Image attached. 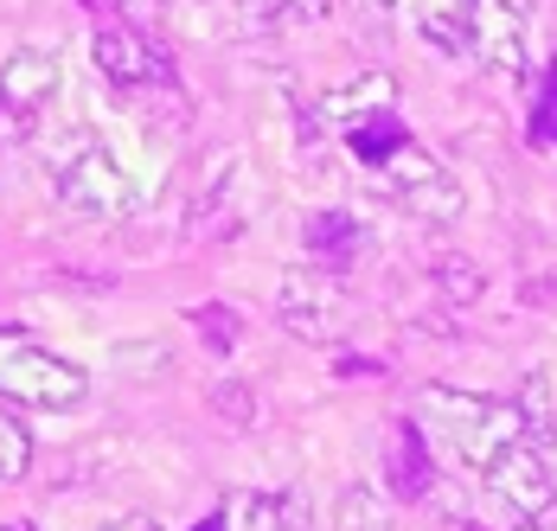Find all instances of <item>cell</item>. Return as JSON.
Returning a JSON list of instances; mask_svg holds the SVG:
<instances>
[{"instance_id":"6da1fadb","label":"cell","mask_w":557,"mask_h":531,"mask_svg":"<svg viewBox=\"0 0 557 531\" xmlns=\"http://www.w3.org/2000/svg\"><path fill=\"white\" fill-rule=\"evenodd\" d=\"M52 166H58V199H64V212L122 218L135 206V180H128L122 160H115L97 135H84V128H64V135H58Z\"/></svg>"},{"instance_id":"7a4b0ae2","label":"cell","mask_w":557,"mask_h":531,"mask_svg":"<svg viewBox=\"0 0 557 531\" xmlns=\"http://www.w3.org/2000/svg\"><path fill=\"white\" fill-rule=\"evenodd\" d=\"M0 397L26 410H77L90 397V372L39 339H0Z\"/></svg>"},{"instance_id":"3957f363","label":"cell","mask_w":557,"mask_h":531,"mask_svg":"<svg viewBox=\"0 0 557 531\" xmlns=\"http://www.w3.org/2000/svg\"><path fill=\"white\" fill-rule=\"evenodd\" d=\"M276 320H282V333H295L308 346H334L339 333L352 326V288L339 282L334 269L301 263L276 282Z\"/></svg>"},{"instance_id":"277c9868","label":"cell","mask_w":557,"mask_h":531,"mask_svg":"<svg viewBox=\"0 0 557 531\" xmlns=\"http://www.w3.org/2000/svg\"><path fill=\"white\" fill-rule=\"evenodd\" d=\"M385 186H391V199H397L410 218H423V224H455V218L468 212L461 180H455L448 166H436V160L423 155L417 141H410V148L385 166Z\"/></svg>"},{"instance_id":"5b68a950","label":"cell","mask_w":557,"mask_h":531,"mask_svg":"<svg viewBox=\"0 0 557 531\" xmlns=\"http://www.w3.org/2000/svg\"><path fill=\"white\" fill-rule=\"evenodd\" d=\"M487 493L500 499L506 513H519V526H532V519H552L557 506V474L552 461H545V448H532V442H519V448H506L500 461L487 468Z\"/></svg>"},{"instance_id":"8992f818","label":"cell","mask_w":557,"mask_h":531,"mask_svg":"<svg viewBox=\"0 0 557 531\" xmlns=\"http://www.w3.org/2000/svg\"><path fill=\"white\" fill-rule=\"evenodd\" d=\"M474 58L500 77H525L532 64V7L525 0H474Z\"/></svg>"},{"instance_id":"52a82bcc","label":"cell","mask_w":557,"mask_h":531,"mask_svg":"<svg viewBox=\"0 0 557 531\" xmlns=\"http://www.w3.org/2000/svg\"><path fill=\"white\" fill-rule=\"evenodd\" d=\"M90 58H97V71L122 84V90H148V84H173V58L141 33V26H103L97 39H90Z\"/></svg>"},{"instance_id":"ba28073f","label":"cell","mask_w":557,"mask_h":531,"mask_svg":"<svg viewBox=\"0 0 557 531\" xmlns=\"http://www.w3.org/2000/svg\"><path fill=\"white\" fill-rule=\"evenodd\" d=\"M487 410H494V397H474V391H455V384H423L417 391V429L436 435L448 455H468L474 448Z\"/></svg>"},{"instance_id":"9c48e42d","label":"cell","mask_w":557,"mask_h":531,"mask_svg":"<svg viewBox=\"0 0 557 531\" xmlns=\"http://www.w3.org/2000/svg\"><path fill=\"white\" fill-rule=\"evenodd\" d=\"M58 84H64V58L52 46H20V52L0 64V103L20 109V115L46 109L58 97Z\"/></svg>"},{"instance_id":"30bf717a","label":"cell","mask_w":557,"mask_h":531,"mask_svg":"<svg viewBox=\"0 0 557 531\" xmlns=\"http://www.w3.org/2000/svg\"><path fill=\"white\" fill-rule=\"evenodd\" d=\"M436 480V455H430V435L417 423H391V448H385V493L397 506H417Z\"/></svg>"},{"instance_id":"8fae6325","label":"cell","mask_w":557,"mask_h":531,"mask_svg":"<svg viewBox=\"0 0 557 531\" xmlns=\"http://www.w3.org/2000/svg\"><path fill=\"white\" fill-rule=\"evenodd\" d=\"M231 531H308V506L301 493H263V486H237L219 499Z\"/></svg>"},{"instance_id":"7c38bea8","label":"cell","mask_w":557,"mask_h":531,"mask_svg":"<svg viewBox=\"0 0 557 531\" xmlns=\"http://www.w3.org/2000/svg\"><path fill=\"white\" fill-rule=\"evenodd\" d=\"M391 97H397V84H391L385 71H366V77H352V84H339L321 97V122L339 128V135H352L359 122H372V115H391Z\"/></svg>"},{"instance_id":"4fadbf2b","label":"cell","mask_w":557,"mask_h":531,"mask_svg":"<svg viewBox=\"0 0 557 531\" xmlns=\"http://www.w3.org/2000/svg\"><path fill=\"white\" fill-rule=\"evenodd\" d=\"M301 250L314 257V269H334L339 275V269L366 250V224H359L352 212H339V206L334 212H314L308 224H301Z\"/></svg>"},{"instance_id":"5bb4252c","label":"cell","mask_w":557,"mask_h":531,"mask_svg":"<svg viewBox=\"0 0 557 531\" xmlns=\"http://www.w3.org/2000/svg\"><path fill=\"white\" fill-rule=\"evenodd\" d=\"M346 148H352V160H366L372 173H385L391 160L410 148V128H404L397 115H372V122H359V128L346 135Z\"/></svg>"},{"instance_id":"9a60e30c","label":"cell","mask_w":557,"mask_h":531,"mask_svg":"<svg viewBox=\"0 0 557 531\" xmlns=\"http://www.w3.org/2000/svg\"><path fill=\"white\" fill-rule=\"evenodd\" d=\"M334 531H391V506L372 486H346L334 499Z\"/></svg>"},{"instance_id":"2e32d148","label":"cell","mask_w":557,"mask_h":531,"mask_svg":"<svg viewBox=\"0 0 557 531\" xmlns=\"http://www.w3.org/2000/svg\"><path fill=\"white\" fill-rule=\"evenodd\" d=\"M33 474V429L13 410H0V480H26Z\"/></svg>"},{"instance_id":"e0dca14e","label":"cell","mask_w":557,"mask_h":531,"mask_svg":"<svg viewBox=\"0 0 557 531\" xmlns=\"http://www.w3.org/2000/svg\"><path fill=\"white\" fill-rule=\"evenodd\" d=\"M263 26H308V20H327L334 0H250Z\"/></svg>"},{"instance_id":"ac0fdd59","label":"cell","mask_w":557,"mask_h":531,"mask_svg":"<svg viewBox=\"0 0 557 531\" xmlns=\"http://www.w3.org/2000/svg\"><path fill=\"white\" fill-rule=\"evenodd\" d=\"M212 410H219L224 423L250 429V423H257V391H250V384H237V378H231V384H212Z\"/></svg>"},{"instance_id":"d6986e66","label":"cell","mask_w":557,"mask_h":531,"mask_svg":"<svg viewBox=\"0 0 557 531\" xmlns=\"http://www.w3.org/2000/svg\"><path fill=\"white\" fill-rule=\"evenodd\" d=\"M532 148H557V58L545 71V90L532 103Z\"/></svg>"},{"instance_id":"ffe728a7","label":"cell","mask_w":557,"mask_h":531,"mask_svg":"<svg viewBox=\"0 0 557 531\" xmlns=\"http://www.w3.org/2000/svg\"><path fill=\"white\" fill-rule=\"evenodd\" d=\"M193 326L206 333V346H212V353H231V346H237V333H244V320L231 314V308H193Z\"/></svg>"},{"instance_id":"44dd1931","label":"cell","mask_w":557,"mask_h":531,"mask_svg":"<svg viewBox=\"0 0 557 531\" xmlns=\"http://www.w3.org/2000/svg\"><path fill=\"white\" fill-rule=\"evenodd\" d=\"M436 282L448 288V301H474L481 295V269L468 263V257H443L436 263Z\"/></svg>"},{"instance_id":"7402d4cb","label":"cell","mask_w":557,"mask_h":531,"mask_svg":"<svg viewBox=\"0 0 557 531\" xmlns=\"http://www.w3.org/2000/svg\"><path fill=\"white\" fill-rule=\"evenodd\" d=\"M519 410H525V417H545V378H525V391H519Z\"/></svg>"},{"instance_id":"603a6c76","label":"cell","mask_w":557,"mask_h":531,"mask_svg":"<svg viewBox=\"0 0 557 531\" xmlns=\"http://www.w3.org/2000/svg\"><path fill=\"white\" fill-rule=\"evenodd\" d=\"M110 531H168L161 519H148V513H128V519H115Z\"/></svg>"},{"instance_id":"cb8c5ba5","label":"cell","mask_w":557,"mask_h":531,"mask_svg":"<svg viewBox=\"0 0 557 531\" xmlns=\"http://www.w3.org/2000/svg\"><path fill=\"white\" fill-rule=\"evenodd\" d=\"M193 531H231V526H224V513H206V519H199Z\"/></svg>"},{"instance_id":"d4e9b609","label":"cell","mask_w":557,"mask_h":531,"mask_svg":"<svg viewBox=\"0 0 557 531\" xmlns=\"http://www.w3.org/2000/svg\"><path fill=\"white\" fill-rule=\"evenodd\" d=\"M519 531H557L552 519H532V526H519Z\"/></svg>"},{"instance_id":"484cf974","label":"cell","mask_w":557,"mask_h":531,"mask_svg":"<svg viewBox=\"0 0 557 531\" xmlns=\"http://www.w3.org/2000/svg\"><path fill=\"white\" fill-rule=\"evenodd\" d=\"M455 531H487V526H474V519H461V526H455Z\"/></svg>"},{"instance_id":"4316f807","label":"cell","mask_w":557,"mask_h":531,"mask_svg":"<svg viewBox=\"0 0 557 531\" xmlns=\"http://www.w3.org/2000/svg\"><path fill=\"white\" fill-rule=\"evenodd\" d=\"M372 7H379V13H391V7H397V0H372Z\"/></svg>"}]
</instances>
